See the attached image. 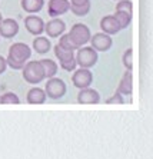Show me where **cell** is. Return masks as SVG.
<instances>
[{"label": "cell", "mask_w": 153, "mask_h": 159, "mask_svg": "<svg viewBox=\"0 0 153 159\" xmlns=\"http://www.w3.org/2000/svg\"><path fill=\"white\" fill-rule=\"evenodd\" d=\"M30 56H32V48H29V44L23 43V42H17V43H13L9 48L6 63L11 69L22 70V67L26 65V62L30 59Z\"/></svg>", "instance_id": "1"}, {"label": "cell", "mask_w": 153, "mask_h": 159, "mask_svg": "<svg viewBox=\"0 0 153 159\" xmlns=\"http://www.w3.org/2000/svg\"><path fill=\"white\" fill-rule=\"evenodd\" d=\"M22 75L23 79L30 85H37L46 79L45 69L40 60H27L26 65L22 67Z\"/></svg>", "instance_id": "2"}, {"label": "cell", "mask_w": 153, "mask_h": 159, "mask_svg": "<svg viewBox=\"0 0 153 159\" xmlns=\"http://www.w3.org/2000/svg\"><path fill=\"white\" fill-rule=\"evenodd\" d=\"M67 34H69V39L72 40V43L75 44L77 49L82 48V46H86L90 42V37H92V32L85 23L73 25Z\"/></svg>", "instance_id": "3"}, {"label": "cell", "mask_w": 153, "mask_h": 159, "mask_svg": "<svg viewBox=\"0 0 153 159\" xmlns=\"http://www.w3.org/2000/svg\"><path fill=\"white\" fill-rule=\"evenodd\" d=\"M75 57H76L77 66L86 67V69L93 67L97 63V60H99V55H97V52L92 46H82V48H79Z\"/></svg>", "instance_id": "4"}, {"label": "cell", "mask_w": 153, "mask_h": 159, "mask_svg": "<svg viewBox=\"0 0 153 159\" xmlns=\"http://www.w3.org/2000/svg\"><path fill=\"white\" fill-rule=\"evenodd\" d=\"M53 49H55V55H56V57L59 59V63H60V66L63 67V70L73 72L76 67H77L75 52H73V50L63 49L62 46H59V44H56Z\"/></svg>", "instance_id": "5"}, {"label": "cell", "mask_w": 153, "mask_h": 159, "mask_svg": "<svg viewBox=\"0 0 153 159\" xmlns=\"http://www.w3.org/2000/svg\"><path fill=\"white\" fill-rule=\"evenodd\" d=\"M45 92L46 96L50 98L52 100H57L60 98H63L67 92V86L62 79L59 78H50L46 82L45 86Z\"/></svg>", "instance_id": "6"}, {"label": "cell", "mask_w": 153, "mask_h": 159, "mask_svg": "<svg viewBox=\"0 0 153 159\" xmlns=\"http://www.w3.org/2000/svg\"><path fill=\"white\" fill-rule=\"evenodd\" d=\"M72 83L77 89L89 88L93 83V73L86 67H76L72 75Z\"/></svg>", "instance_id": "7"}, {"label": "cell", "mask_w": 153, "mask_h": 159, "mask_svg": "<svg viewBox=\"0 0 153 159\" xmlns=\"http://www.w3.org/2000/svg\"><path fill=\"white\" fill-rule=\"evenodd\" d=\"M89 43L99 53V52H107L109 49L112 48L113 40H112V36H109V34L103 33V32H99V33L92 34Z\"/></svg>", "instance_id": "8"}, {"label": "cell", "mask_w": 153, "mask_h": 159, "mask_svg": "<svg viewBox=\"0 0 153 159\" xmlns=\"http://www.w3.org/2000/svg\"><path fill=\"white\" fill-rule=\"evenodd\" d=\"M45 32L49 39H56L66 32V23L59 17H52L47 23H45Z\"/></svg>", "instance_id": "9"}, {"label": "cell", "mask_w": 153, "mask_h": 159, "mask_svg": "<svg viewBox=\"0 0 153 159\" xmlns=\"http://www.w3.org/2000/svg\"><path fill=\"white\" fill-rule=\"evenodd\" d=\"M24 27H26V30L30 34L40 36L45 32V22L37 15H29L24 19Z\"/></svg>", "instance_id": "10"}, {"label": "cell", "mask_w": 153, "mask_h": 159, "mask_svg": "<svg viewBox=\"0 0 153 159\" xmlns=\"http://www.w3.org/2000/svg\"><path fill=\"white\" fill-rule=\"evenodd\" d=\"M77 102L80 105H97L100 102V93L96 89H92L90 86L85 89H79Z\"/></svg>", "instance_id": "11"}, {"label": "cell", "mask_w": 153, "mask_h": 159, "mask_svg": "<svg viewBox=\"0 0 153 159\" xmlns=\"http://www.w3.org/2000/svg\"><path fill=\"white\" fill-rule=\"evenodd\" d=\"M70 10V2L69 0H49L47 13L50 17H59Z\"/></svg>", "instance_id": "12"}, {"label": "cell", "mask_w": 153, "mask_h": 159, "mask_svg": "<svg viewBox=\"0 0 153 159\" xmlns=\"http://www.w3.org/2000/svg\"><path fill=\"white\" fill-rule=\"evenodd\" d=\"M19 33V23L15 19H3L0 23V37L4 39H13Z\"/></svg>", "instance_id": "13"}, {"label": "cell", "mask_w": 153, "mask_h": 159, "mask_svg": "<svg viewBox=\"0 0 153 159\" xmlns=\"http://www.w3.org/2000/svg\"><path fill=\"white\" fill-rule=\"evenodd\" d=\"M99 26H100L102 32H103V33H106V34H109V36H113V34L119 33L120 30H122V27H120L119 22L116 20L113 15L103 16V17L100 19V23H99Z\"/></svg>", "instance_id": "14"}, {"label": "cell", "mask_w": 153, "mask_h": 159, "mask_svg": "<svg viewBox=\"0 0 153 159\" xmlns=\"http://www.w3.org/2000/svg\"><path fill=\"white\" fill-rule=\"evenodd\" d=\"M116 92L122 93V95H132V92H133V75H132V70H126L123 73Z\"/></svg>", "instance_id": "15"}, {"label": "cell", "mask_w": 153, "mask_h": 159, "mask_svg": "<svg viewBox=\"0 0 153 159\" xmlns=\"http://www.w3.org/2000/svg\"><path fill=\"white\" fill-rule=\"evenodd\" d=\"M46 99H47L46 92H45V89H42V88L29 89V92L26 95L27 103H30V105H42L46 102Z\"/></svg>", "instance_id": "16"}, {"label": "cell", "mask_w": 153, "mask_h": 159, "mask_svg": "<svg viewBox=\"0 0 153 159\" xmlns=\"http://www.w3.org/2000/svg\"><path fill=\"white\" fill-rule=\"evenodd\" d=\"M32 48L34 49V52L39 53V55H46L47 52H50L52 49V43H50V39L46 36H36L34 37L33 43H32Z\"/></svg>", "instance_id": "17"}, {"label": "cell", "mask_w": 153, "mask_h": 159, "mask_svg": "<svg viewBox=\"0 0 153 159\" xmlns=\"http://www.w3.org/2000/svg\"><path fill=\"white\" fill-rule=\"evenodd\" d=\"M20 4L26 13H39L45 6V0H22Z\"/></svg>", "instance_id": "18"}, {"label": "cell", "mask_w": 153, "mask_h": 159, "mask_svg": "<svg viewBox=\"0 0 153 159\" xmlns=\"http://www.w3.org/2000/svg\"><path fill=\"white\" fill-rule=\"evenodd\" d=\"M42 66L45 69V75H46V79H50V78H55L57 73V63L52 59H42L40 60Z\"/></svg>", "instance_id": "19"}, {"label": "cell", "mask_w": 153, "mask_h": 159, "mask_svg": "<svg viewBox=\"0 0 153 159\" xmlns=\"http://www.w3.org/2000/svg\"><path fill=\"white\" fill-rule=\"evenodd\" d=\"M113 16H115V19L117 20V22H119L122 30L126 29V27H129V25L132 23V15H129V13H125V11L116 10L115 13H113Z\"/></svg>", "instance_id": "20"}, {"label": "cell", "mask_w": 153, "mask_h": 159, "mask_svg": "<svg viewBox=\"0 0 153 159\" xmlns=\"http://www.w3.org/2000/svg\"><path fill=\"white\" fill-rule=\"evenodd\" d=\"M90 9H92V3H90V0L87 2V3L82 4V6H73V4H70V10L75 16H79V17H83V16L89 15Z\"/></svg>", "instance_id": "21"}, {"label": "cell", "mask_w": 153, "mask_h": 159, "mask_svg": "<svg viewBox=\"0 0 153 159\" xmlns=\"http://www.w3.org/2000/svg\"><path fill=\"white\" fill-rule=\"evenodd\" d=\"M20 99L19 96L13 92H6L0 95V105H19Z\"/></svg>", "instance_id": "22"}, {"label": "cell", "mask_w": 153, "mask_h": 159, "mask_svg": "<svg viewBox=\"0 0 153 159\" xmlns=\"http://www.w3.org/2000/svg\"><path fill=\"white\" fill-rule=\"evenodd\" d=\"M122 63L126 67V70H132V67H133V50H132V48L125 50L123 56H122Z\"/></svg>", "instance_id": "23"}, {"label": "cell", "mask_w": 153, "mask_h": 159, "mask_svg": "<svg viewBox=\"0 0 153 159\" xmlns=\"http://www.w3.org/2000/svg\"><path fill=\"white\" fill-rule=\"evenodd\" d=\"M59 46H62V48L63 49H67V50H73V52H75V50H77V48H76L75 44L72 43V40L70 39H69V34L67 33H63L62 34V36H59Z\"/></svg>", "instance_id": "24"}, {"label": "cell", "mask_w": 153, "mask_h": 159, "mask_svg": "<svg viewBox=\"0 0 153 159\" xmlns=\"http://www.w3.org/2000/svg\"><path fill=\"white\" fill-rule=\"evenodd\" d=\"M116 10H120V11H125V13L132 15L133 13V4H132L130 0H119L116 3Z\"/></svg>", "instance_id": "25"}, {"label": "cell", "mask_w": 153, "mask_h": 159, "mask_svg": "<svg viewBox=\"0 0 153 159\" xmlns=\"http://www.w3.org/2000/svg\"><path fill=\"white\" fill-rule=\"evenodd\" d=\"M106 103L107 105H112V103H117V105H123L125 103V99H123V95L119 92H115L110 98L106 99Z\"/></svg>", "instance_id": "26"}, {"label": "cell", "mask_w": 153, "mask_h": 159, "mask_svg": "<svg viewBox=\"0 0 153 159\" xmlns=\"http://www.w3.org/2000/svg\"><path fill=\"white\" fill-rule=\"evenodd\" d=\"M6 67H7V63H6V57H3V56L0 55V75L4 73Z\"/></svg>", "instance_id": "27"}, {"label": "cell", "mask_w": 153, "mask_h": 159, "mask_svg": "<svg viewBox=\"0 0 153 159\" xmlns=\"http://www.w3.org/2000/svg\"><path fill=\"white\" fill-rule=\"evenodd\" d=\"M70 2V4H73V6H82V4L87 3L89 0H69Z\"/></svg>", "instance_id": "28"}, {"label": "cell", "mask_w": 153, "mask_h": 159, "mask_svg": "<svg viewBox=\"0 0 153 159\" xmlns=\"http://www.w3.org/2000/svg\"><path fill=\"white\" fill-rule=\"evenodd\" d=\"M2 20H3V16H2V13H0V23H2Z\"/></svg>", "instance_id": "29"}, {"label": "cell", "mask_w": 153, "mask_h": 159, "mask_svg": "<svg viewBox=\"0 0 153 159\" xmlns=\"http://www.w3.org/2000/svg\"><path fill=\"white\" fill-rule=\"evenodd\" d=\"M115 2H119V0H115Z\"/></svg>", "instance_id": "30"}]
</instances>
